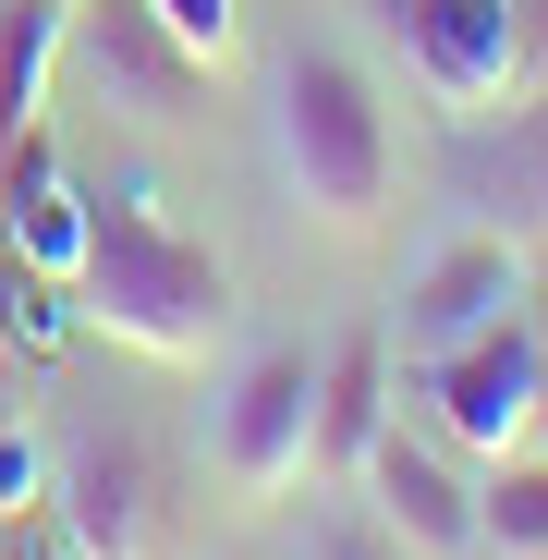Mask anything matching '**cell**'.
<instances>
[{"instance_id":"obj_15","label":"cell","mask_w":548,"mask_h":560,"mask_svg":"<svg viewBox=\"0 0 548 560\" xmlns=\"http://www.w3.org/2000/svg\"><path fill=\"white\" fill-rule=\"evenodd\" d=\"M159 25H171V37H183V49H196V61H208V73H220V61H232V49H244V13H232V0H159Z\"/></svg>"},{"instance_id":"obj_11","label":"cell","mask_w":548,"mask_h":560,"mask_svg":"<svg viewBox=\"0 0 548 560\" xmlns=\"http://www.w3.org/2000/svg\"><path fill=\"white\" fill-rule=\"evenodd\" d=\"M390 402H403V378H390V329H341V341H317V488H353V463H365V439L390 427Z\"/></svg>"},{"instance_id":"obj_1","label":"cell","mask_w":548,"mask_h":560,"mask_svg":"<svg viewBox=\"0 0 548 560\" xmlns=\"http://www.w3.org/2000/svg\"><path fill=\"white\" fill-rule=\"evenodd\" d=\"M61 305L98 329V341H123V353H147V365H208V341L232 329V268L183 232L159 196H110V183H85V244H73V268H61Z\"/></svg>"},{"instance_id":"obj_2","label":"cell","mask_w":548,"mask_h":560,"mask_svg":"<svg viewBox=\"0 0 548 560\" xmlns=\"http://www.w3.org/2000/svg\"><path fill=\"white\" fill-rule=\"evenodd\" d=\"M268 159H281L293 208L329 232H378L403 196V122H390V73L353 37H293L268 61Z\"/></svg>"},{"instance_id":"obj_5","label":"cell","mask_w":548,"mask_h":560,"mask_svg":"<svg viewBox=\"0 0 548 560\" xmlns=\"http://www.w3.org/2000/svg\"><path fill=\"white\" fill-rule=\"evenodd\" d=\"M61 85L147 135L208 110V61L159 25V0H61Z\"/></svg>"},{"instance_id":"obj_16","label":"cell","mask_w":548,"mask_h":560,"mask_svg":"<svg viewBox=\"0 0 548 560\" xmlns=\"http://www.w3.org/2000/svg\"><path fill=\"white\" fill-rule=\"evenodd\" d=\"M0 560H85V548H73V524L49 500H25V512H0Z\"/></svg>"},{"instance_id":"obj_18","label":"cell","mask_w":548,"mask_h":560,"mask_svg":"<svg viewBox=\"0 0 548 560\" xmlns=\"http://www.w3.org/2000/svg\"><path fill=\"white\" fill-rule=\"evenodd\" d=\"M536 451H548V365H536Z\"/></svg>"},{"instance_id":"obj_3","label":"cell","mask_w":548,"mask_h":560,"mask_svg":"<svg viewBox=\"0 0 548 560\" xmlns=\"http://www.w3.org/2000/svg\"><path fill=\"white\" fill-rule=\"evenodd\" d=\"M208 476L244 512H281L317 488V353L305 341H244L208 378Z\"/></svg>"},{"instance_id":"obj_6","label":"cell","mask_w":548,"mask_h":560,"mask_svg":"<svg viewBox=\"0 0 548 560\" xmlns=\"http://www.w3.org/2000/svg\"><path fill=\"white\" fill-rule=\"evenodd\" d=\"M378 13H390L403 73H415V98L439 122H488V110H512L524 85H536L512 0H378Z\"/></svg>"},{"instance_id":"obj_12","label":"cell","mask_w":548,"mask_h":560,"mask_svg":"<svg viewBox=\"0 0 548 560\" xmlns=\"http://www.w3.org/2000/svg\"><path fill=\"white\" fill-rule=\"evenodd\" d=\"M476 524H488V560H548V451H500L476 463Z\"/></svg>"},{"instance_id":"obj_14","label":"cell","mask_w":548,"mask_h":560,"mask_svg":"<svg viewBox=\"0 0 548 560\" xmlns=\"http://www.w3.org/2000/svg\"><path fill=\"white\" fill-rule=\"evenodd\" d=\"M49 305H61V293H49V280H37L13 244H0V353H25V341L49 329Z\"/></svg>"},{"instance_id":"obj_17","label":"cell","mask_w":548,"mask_h":560,"mask_svg":"<svg viewBox=\"0 0 548 560\" xmlns=\"http://www.w3.org/2000/svg\"><path fill=\"white\" fill-rule=\"evenodd\" d=\"M524 13V61H536V85H548V0H512Z\"/></svg>"},{"instance_id":"obj_9","label":"cell","mask_w":548,"mask_h":560,"mask_svg":"<svg viewBox=\"0 0 548 560\" xmlns=\"http://www.w3.org/2000/svg\"><path fill=\"white\" fill-rule=\"evenodd\" d=\"M524 293H536V280H524V244L488 232V220H464V232H439V244L415 256L403 305H390V353H439V341L488 329V317L524 305Z\"/></svg>"},{"instance_id":"obj_7","label":"cell","mask_w":548,"mask_h":560,"mask_svg":"<svg viewBox=\"0 0 548 560\" xmlns=\"http://www.w3.org/2000/svg\"><path fill=\"white\" fill-rule=\"evenodd\" d=\"M353 488L378 500V524L403 536V560H488V524H476V463L451 451L427 415L390 402V427L365 439L353 463Z\"/></svg>"},{"instance_id":"obj_13","label":"cell","mask_w":548,"mask_h":560,"mask_svg":"<svg viewBox=\"0 0 548 560\" xmlns=\"http://www.w3.org/2000/svg\"><path fill=\"white\" fill-rule=\"evenodd\" d=\"M293 560H403V536L378 524V500H365V488H305Z\"/></svg>"},{"instance_id":"obj_10","label":"cell","mask_w":548,"mask_h":560,"mask_svg":"<svg viewBox=\"0 0 548 560\" xmlns=\"http://www.w3.org/2000/svg\"><path fill=\"white\" fill-rule=\"evenodd\" d=\"M451 183H464V208L488 220V232H548V85H524V98L500 110V135L488 122H464V159H451Z\"/></svg>"},{"instance_id":"obj_4","label":"cell","mask_w":548,"mask_h":560,"mask_svg":"<svg viewBox=\"0 0 548 560\" xmlns=\"http://www.w3.org/2000/svg\"><path fill=\"white\" fill-rule=\"evenodd\" d=\"M536 365H548V293L500 305L488 329L439 341V353H403V390L464 463H500V451L536 439Z\"/></svg>"},{"instance_id":"obj_8","label":"cell","mask_w":548,"mask_h":560,"mask_svg":"<svg viewBox=\"0 0 548 560\" xmlns=\"http://www.w3.org/2000/svg\"><path fill=\"white\" fill-rule=\"evenodd\" d=\"M49 512L73 524L85 560H147L159 548V463L135 427H61L49 439Z\"/></svg>"}]
</instances>
